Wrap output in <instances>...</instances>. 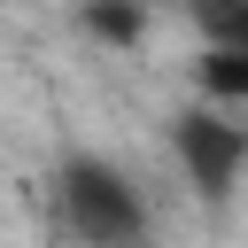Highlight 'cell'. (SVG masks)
<instances>
[{
  "instance_id": "6da1fadb",
  "label": "cell",
  "mask_w": 248,
  "mask_h": 248,
  "mask_svg": "<svg viewBox=\"0 0 248 248\" xmlns=\"http://www.w3.org/2000/svg\"><path fill=\"white\" fill-rule=\"evenodd\" d=\"M54 217L78 248H147V232H155V209H147L140 178L108 155H62Z\"/></svg>"
},
{
  "instance_id": "277c9868",
  "label": "cell",
  "mask_w": 248,
  "mask_h": 248,
  "mask_svg": "<svg viewBox=\"0 0 248 248\" xmlns=\"http://www.w3.org/2000/svg\"><path fill=\"white\" fill-rule=\"evenodd\" d=\"M78 31L93 46H108V54H132L147 39V0H85L78 8Z\"/></svg>"
},
{
  "instance_id": "3957f363",
  "label": "cell",
  "mask_w": 248,
  "mask_h": 248,
  "mask_svg": "<svg viewBox=\"0 0 248 248\" xmlns=\"http://www.w3.org/2000/svg\"><path fill=\"white\" fill-rule=\"evenodd\" d=\"M194 85H202V101H209V108H225V116H248V46H225V39H209V46L194 54Z\"/></svg>"
},
{
  "instance_id": "5b68a950",
  "label": "cell",
  "mask_w": 248,
  "mask_h": 248,
  "mask_svg": "<svg viewBox=\"0 0 248 248\" xmlns=\"http://www.w3.org/2000/svg\"><path fill=\"white\" fill-rule=\"evenodd\" d=\"M202 23H209V39L248 46V0H202Z\"/></svg>"
},
{
  "instance_id": "7a4b0ae2",
  "label": "cell",
  "mask_w": 248,
  "mask_h": 248,
  "mask_svg": "<svg viewBox=\"0 0 248 248\" xmlns=\"http://www.w3.org/2000/svg\"><path fill=\"white\" fill-rule=\"evenodd\" d=\"M170 155H178L194 202H209V209H225V202L248 186V124L225 116V108H209V101L170 124Z\"/></svg>"
}]
</instances>
